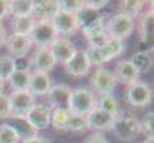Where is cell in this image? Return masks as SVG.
I'll return each mask as SVG.
<instances>
[{"label":"cell","instance_id":"cell-1","mask_svg":"<svg viewBox=\"0 0 154 143\" xmlns=\"http://www.w3.org/2000/svg\"><path fill=\"white\" fill-rule=\"evenodd\" d=\"M111 129L115 136L124 143L134 142L142 134L139 120L130 112H120L113 119Z\"/></svg>","mask_w":154,"mask_h":143},{"label":"cell","instance_id":"cell-2","mask_svg":"<svg viewBox=\"0 0 154 143\" xmlns=\"http://www.w3.org/2000/svg\"><path fill=\"white\" fill-rule=\"evenodd\" d=\"M86 56L89 59L91 65H102L106 61H111L112 59L119 57L124 52V42L120 40L109 38L104 47L100 48H87Z\"/></svg>","mask_w":154,"mask_h":143},{"label":"cell","instance_id":"cell-3","mask_svg":"<svg viewBox=\"0 0 154 143\" xmlns=\"http://www.w3.org/2000/svg\"><path fill=\"white\" fill-rule=\"evenodd\" d=\"M97 106L94 94L87 89H75L71 91L68 111L72 114H89Z\"/></svg>","mask_w":154,"mask_h":143},{"label":"cell","instance_id":"cell-4","mask_svg":"<svg viewBox=\"0 0 154 143\" xmlns=\"http://www.w3.org/2000/svg\"><path fill=\"white\" fill-rule=\"evenodd\" d=\"M125 99L131 106L135 108H145L153 99V90L146 82L137 81L135 83L127 86Z\"/></svg>","mask_w":154,"mask_h":143},{"label":"cell","instance_id":"cell-5","mask_svg":"<svg viewBox=\"0 0 154 143\" xmlns=\"http://www.w3.org/2000/svg\"><path fill=\"white\" fill-rule=\"evenodd\" d=\"M105 30H106L109 38L123 41L124 38L130 37L132 30H134V19L119 12V14L113 15L105 23Z\"/></svg>","mask_w":154,"mask_h":143},{"label":"cell","instance_id":"cell-6","mask_svg":"<svg viewBox=\"0 0 154 143\" xmlns=\"http://www.w3.org/2000/svg\"><path fill=\"white\" fill-rule=\"evenodd\" d=\"M29 37L33 44H35L38 48L49 47L57 38V33H56L53 25L51 23V20H37Z\"/></svg>","mask_w":154,"mask_h":143},{"label":"cell","instance_id":"cell-7","mask_svg":"<svg viewBox=\"0 0 154 143\" xmlns=\"http://www.w3.org/2000/svg\"><path fill=\"white\" fill-rule=\"evenodd\" d=\"M11 105V116H26L35 105V98L29 90H17L8 96Z\"/></svg>","mask_w":154,"mask_h":143},{"label":"cell","instance_id":"cell-8","mask_svg":"<svg viewBox=\"0 0 154 143\" xmlns=\"http://www.w3.org/2000/svg\"><path fill=\"white\" fill-rule=\"evenodd\" d=\"M93 89L101 96H105V94H112L116 87V78H115L113 72L108 68L100 67L96 72L93 74L90 81Z\"/></svg>","mask_w":154,"mask_h":143},{"label":"cell","instance_id":"cell-9","mask_svg":"<svg viewBox=\"0 0 154 143\" xmlns=\"http://www.w3.org/2000/svg\"><path fill=\"white\" fill-rule=\"evenodd\" d=\"M7 52L10 53L12 59L15 57H23L27 56L29 50L32 49L33 42L29 35H19V34H10L7 35L6 42H4Z\"/></svg>","mask_w":154,"mask_h":143},{"label":"cell","instance_id":"cell-10","mask_svg":"<svg viewBox=\"0 0 154 143\" xmlns=\"http://www.w3.org/2000/svg\"><path fill=\"white\" fill-rule=\"evenodd\" d=\"M51 116H52V109L49 106L45 104H35L25 117L35 131H41L49 127Z\"/></svg>","mask_w":154,"mask_h":143},{"label":"cell","instance_id":"cell-11","mask_svg":"<svg viewBox=\"0 0 154 143\" xmlns=\"http://www.w3.org/2000/svg\"><path fill=\"white\" fill-rule=\"evenodd\" d=\"M49 49L53 55V59H55L56 64L60 63V64H63V65L76 53V48H75V45H74V42L66 37H60V38L57 37L52 44L49 45Z\"/></svg>","mask_w":154,"mask_h":143},{"label":"cell","instance_id":"cell-12","mask_svg":"<svg viewBox=\"0 0 154 143\" xmlns=\"http://www.w3.org/2000/svg\"><path fill=\"white\" fill-rule=\"evenodd\" d=\"M30 65H33L37 72L48 74L56 67V61L51 52L49 47H40L35 49L33 56L30 57Z\"/></svg>","mask_w":154,"mask_h":143},{"label":"cell","instance_id":"cell-13","mask_svg":"<svg viewBox=\"0 0 154 143\" xmlns=\"http://www.w3.org/2000/svg\"><path fill=\"white\" fill-rule=\"evenodd\" d=\"M72 89L68 85L57 83L52 86L47 94L48 102H49L51 109H68V102Z\"/></svg>","mask_w":154,"mask_h":143},{"label":"cell","instance_id":"cell-14","mask_svg":"<svg viewBox=\"0 0 154 143\" xmlns=\"http://www.w3.org/2000/svg\"><path fill=\"white\" fill-rule=\"evenodd\" d=\"M75 19H76V23H78V27L83 33L89 32V30H91V29H94V27L100 26V25L105 23L101 12L89 8V7H86L85 4H83V7L75 14Z\"/></svg>","mask_w":154,"mask_h":143},{"label":"cell","instance_id":"cell-15","mask_svg":"<svg viewBox=\"0 0 154 143\" xmlns=\"http://www.w3.org/2000/svg\"><path fill=\"white\" fill-rule=\"evenodd\" d=\"M90 61L87 59L86 52L85 50H76V53L70 59V60L64 64V70L68 75L75 76V78H81L89 74L90 71Z\"/></svg>","mask_w":154,"mask_h":143},{"label":"cell","instance_id":"cell-16","mask_svg":"<svg viewBox=\"0 0 154 143\" xmlns=\"http://www.w3.org/2000/svg\"><path fill=\"white\" fill-rule=\"evenodd\" d=\"M51 23L53 25L57 34H63V35L75 34L76 30L79 29L75 19V15L60 11V10H57V12H56L55 17L51 20Z\"/></svg>","mask_w":154,"mask_h":143},{"label":"cell","instance_id":"cell-17","mask_svg":"<svg viewBox=\"0 0 154 143\" xmlns=\"http://www.w3.org/2000/svg\"><path fill=\"white\" fill-rule=\"evenodd\" d=\"M113 75L116 78V82H120V83H123L125 86L135 83L138 81V78H139V72L137 71V68L132 65V63L130 60L119 61L116 64Z\"/></svg>","mask_w":154,"mask_h":143},{"label":"cell","instance_id":"cell-18","mask_svg":"<svg viewBox=\"0 0 154 143\" xmlns=\"http://www.w3.org/2000/svg\"><path fill=\"white\" fill-rule=\"evenodd\" d=\"M52 87V82L48 74L44 72H37L33 71L30 74V81H29V86L27 90L33 94V96H47L49 89Z\"/></svg>","mask_w":154,"mask_h":143},{"label":"cell","instance_id":"cell-19","mask_svg":"<svg viewBox=\"0 0 154 143\" xmlns=\"http://www.w3.org/2000/svg\"><path fill=\"white\" fill-rule=\"evenodd\" d=\"M115 117L109 116L108 113L102 112L101 109L96 108L87 114V128L94 129V131H105V129H111L112 123Z\"/></svg>","mask_w":154,"mask_h":143},{"label":"cell","instance_id":"cell-20","mask_svg":"<svg viewBox=\"0 0 154 143\" xmlns=\"http://www.w3.org/2000/svg\"><path fill=\"white\" fill-rule=\"evenodd\" d=\"M57 2L52 0H44V2H33L32 17L37 20H52L55 14L57 12Z\"/></svg>","mask_w":154,"mask_h":143},{"label":"cell","instance_id":"cell-21","mask_svg":"<svg viewBox=\"0 0 154 143\" xmlns=\"http://www.w3.org/2000/svg\"><path fill=\"white\" fill-rule=\"evenodd\" d=\"M8 120L10 121L7 123V124H10V126L17 131L20 142L37 136V131L30 126V123L26 120V117H23V116H10Z\"/></svg>","mask_w":154,"mask_h":143},{"label":"cell","instance_id":"cell-22","mask_svg":"<svg viewBox=\"0 0 154 143\" xmlns=\"http://www.w3.org/2000/svg\"><path fill=\"white\" fill-rule=\"evenodd\" d=\"M153 26H154V12L153 10H147L142 15L139 22V37L142 44L151 45V41H153Z\"/></svg>","mask_w":154,"mask_h":143},{"label":"cell","instance_id":"cell-23","mask_svg":"<svg viewBox=\"0 0 154 143\" xmlns=\"http://www.w3.org/2000/svg\"><path fill=\"white\" fill-rule=\"evenodd\" d=\"M153 49H146V50H139V52L134 53L131 57V63L137 68V71L140 74H147L149 71L153 68Z\"/></svg>","mask_w":154,"mask_h":143},{"label":"cell","instance_id":"cell-24","mask_svg":"<svg viewBox=\"0 0 154 143\" xmlns=\"http://www.w3.org/2000/svg\"><path fill=\"white\" fill-rule=\"evenodd\" d=\"M35 20L33 19L32 15H27V17H12V20H11L12 34L30 35Z\"/></svg>","mask_w":154,"mask_h":143},{"label":"cell","instance_id":"cell-25","mask_svg":"<svg viewBox=\"0 0 154 143\" xmlns=\"http://www.w3.org/2000/svg\"><path fill=\"white\" fill-rule=\"evenodd\" d=\"M98 109H101L102 112L108 113L109 116L116 117L117 114L120 113V105L119 101L116 99V97L113 94H105V96H101L98 99Z\"/></svg>","mask_w":154,"mask_h":143},{"label":"cell","instance_id":"cell-26","mask_svg":"<svg viewBox=\"0 0 154 143\" xmlns=\"http://www.w3.org/2000/svg\"><path fill=\"white\" fill-rule=\"evenodd\" d=\"M71 117V112L68 109H53L51 116V124L59 132H66L68 126V120Z\"/></svg>","mask_w":154,"mask_h":143},{"label":"cell","instance_id":"cell-27","mask_svg":"<svg viewBox=\"0 0 154 143\" xmlns=\"http://www.w3.org/2000/svg\"><path fill=\"white\" fill-rule=\"evenodd\" d=\"M32 0H11L8 2V15L12 17H27L32 15Z\"/></svg>","mask_w":154,"mask_h":143},{"label":"cell","instance_id":"cell-28","mask_svg":"<svg viewBox=\"0 0 154 143\" xmlns=\"http://www.w3.org/2000/svg\"><path fill=\"white\" fill-rule=\"evenodd\" d=\"M30 74H32L30 71H19V70H15L12 72L8 82H10V85H11V87L14 89V91L27 90L29 81H30Z\"/></svg>","mask_w":154,"mask_h":143},{"label":"cell","instance_id":"cell-29","mask_svg":"<svg viewBox=\"0 0 154 143\" xmlns=\"http://www.w3.org/2000/svg\"><path fill=\"white\" fill-rule=\"evenodd\" d=\"M145 3L143 2H138V0H124L119 4L120 8V14L125 15V17L131 18V19H135L138 15L140 14Z\"/></svg>","mask_w":154,"mask_h":143},{"label":"cell","instance_id":"cell-30","mask_svg":"<svg viewBox=\"0 0 154 143\" xmlns=\"http://www.w3.org/2000/svg\"><path fill=\"white\" fill-rule=\"evenodd\" d=\"M14 71H15L14 59L8 55L0 56V79L4 82L8 81Z\"/></svg>","mask_w":154,"mask_h":143},{"label":"cell","instance_id":"cell-31","mask_svg":"<svg viewBox=\"0 0 154 143\" xmlns=\"http://www.w3.org/2000/svg\"><path fill=\"white\" fill-rule=\"evenodd\" d=\"M87 128V114H72L68 120V126H67V131L70 132H82Z\"/></svg>","mask_w":154,"mask_h":143},{"label":"cell","instance_id":"cell-32","mask_svg":"<svg viewBox=\"0 0 154 143\" xmlns=\"http://www.w3.org/2000/svg\"><path fill=\"white\" fill-rule=\"evenodd\" d=\"M17 131L10 124H0V143H19Z\"/></svg>","mask_w":154,"mask_h":143},{"label":"cell","instance_id":"cell-33","mask_svg":"<svg viewBox=\"0 0 154 143\" xmlns=\"http://www.w3.org/2000/svg\"><path fill=\"white\" fill-rule=\"evenodd\" d=\"M57 7L60 11L75 15L83 7V2H81V0H61V2H57Z\"/></svg>","mask_w":154,"mask_h":143},{"label":"cell","instance_id":"cell-34","mask_svg":"<svg viewBox=\"0 0 154 143\" xmlns=\"http://www.w3.org/2000/svg\"><path fill=\"white\" fill-rule=\"evenodd\" d=\"M140 128L142 132L146 134V138H153V129H154V113L153 112H147L140 120Z\"/></svg>","mask_w":154,"mask_h":143},{"label":"cell","instance_id":"cell-35","mask_svg":"<svg viewBox=\"0 0 154 143\" xmlns=\"http://www.w3.org/2000/svg\"><path fill=\"white\" fill-rule=\"evenodd\" d=\"M11 116V105L7 94L0 93V119H8Z\"/></svg>","mask_w":154,"mask_h":143},{"label":"cell","instance_id":"cell-36","mask_svg":"<svg viewBox=\"0 0 154 143\" xmlns=\"http://www.w3.org/2000/svg\"><path fill=\"white\" fill-rule=\"evenodd\" d=\"M14 65L15 70L19 71H30V59L27 56H23V57H15L14 59Z\"/></svg>","mask_w":154,"mask_h":143},{"label":"cell","instance_id":"cell-37","mask_svg":"<svg viewBox=\"0 0 154 143\" xmlns=\"http://www.w3.org/2000/svg\"><path fill=\"white\" fill-rule=\"evenodd\" d=\"M83 4L91 10L101 11L105 6H108V0H87V2H83Z\"/></svg>","mask_w":154,"mask_h":143},{"label":"cell","instance_id":"cell-38","mask_svg":"<svg viewBox=\"0 0 154 143\" xmlns=\"http://www.w3.org/2000/svg\"><path fill=\"white\" fill-rule=\"evenodd\" d=\"M83 143H109V140H108L106 136H104L102 134L96 132V134H91L90 136H87Z\"/></svg>","mask_w":154,"mask_h":143},{"label":"cell","instance_id":"cell-39","mask_svg":"<svg viewBox=\"0 0 154 143\" xmlns=\"http://www.w3.org/2000/svg\"><path fill=\"white\" fill-rule=\"evenodd\" d=\"M8 15V2L0 0V22Z\"/></svg>","mask_w":154,"mask_h":143},{"label":"cell","instance_id":"cell-40","mask_svg":"<svg viewBox=\"0 0 154 143\" xmlns=\"http://www.w3.org/2000/svg\"><path fill=\"white\" fill-rule=\"evenodd\" d=\"M22 143H52L48 138H45V136H34V138H32V139H27V140H23Z\"/></svg>","mask_w":154,"mask_h":143},{"label":"cell","instance_id":"cell-41","mask_svg":"<svg viewBox=\"0 0 154 143\" xmlns=\"http://www.w3.org/2000/svg\"><path fill=\"white\" fill-rule=\"evenodd\" d=\"M6 38H7V33L6 29H4L3 23L0 22V49L4 47V42H6Z\"/></svg>","mask_w":154,"mask_h":143},{"label":"cell","instance_id":"cell-42","mask_svg":"<svg viewBox=\"0 0 154 143\" xmlns=\"http://www.w3.org/2000/svg\"><path fill=\"white\" fill-rule=\"evenodd\" d=\"M3 89H4V81L0 79V93H3Z\"/></svg>","mask_w":154,"mask_h":143},{"label":"cell","instance_id":"cell-43","mask_svg":"<svg viewBox=\"0 0 154 143\" xmlns=\"http://www.w3.org/2000/svg\"><path fill=\"white\" fill-rule=\"evenodd\" d=\"M142 143H154L153 142V138H146V140H145V142H142Z\"/></svg>","mask_w":154,"mask_h":143}]
</instances>
